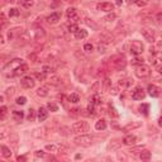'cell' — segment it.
I'll return each mask as SVG.
<instances>
[{"instance_id":"1","label":"cell","mask_w":162,"mask_h":162,"mask_svg":"<svg viewBox=\"0 0 162 162\" xmlns=\"http://www.w3.org/2000/svg\"><path fill=\"white\" fill-rule=\"evenodd\" d=\"M74 142L76 146H81V147H90L94 143V137L90 134H80L77 137L74 138Z\"/></svg>"},{"instance_id":"2","label":"cell","mask_w":162,"mask_h":162,"mask_svg":"<svg viewBox=\"0 0 162 162\" xmlns=\"http://www.w3.org/2000/svg\"><path fill=\"white\" fill-rule=\"evenodd\" d=\"M112 63H113V67L115 70L122 71V70H124L125 66H127V60H125L124 56H115V57H113Z\"/></svg>"},{"instance_id":"3","label":"cell","mask_w":162,"mask_h":162,"mask_svg":"<svg viewBox=\"0 0 162 162\" xmlns=\"http://www.w3.org/2000/svg\"><path fill=\"white\" fill-rule=\"evenodd\" d=\"M90 129V125L89 123L85 122V120H80V122H76L72 124V131L75 133H85V132H89Z\"/></svg>"},{"instance_id":"4","label":"cell","mask_w":162,"mask_h":162,"mask_svg":"<svg viewBox=\"0 0 162 162\" xmlns=\"http://www.w3.org/2000/svg\"><path fill=\"white\" fill-rule=\"evenodd\" d=\"M135 75H137V77H139V79H147V77L151 76V68L146 66V65H139V66H137V68H135Z\"/></svg>"},{"instance_id":"5","label":"cell","mask_w":162,"mask_h":162,"mask_svg":"<svg viewBox=\"0 0 162 162\" xmlns=\"http://www.w3.org/2000/svg\"><path fill=\"white\" fill-rule=\"evenodd\" d=\"M23 63V60H21V58H15V60H13V61H10L8 65H6V66L3 68V72L4 74H6V72H9L8 75H6V76H9L11 72H13V71H14L18 66H19V65H22Z\"/></svg>"},{"instance_id":"6","label":"cell","mask_w":162,"mask_h":162,"mask_svg":"<svg viewBox=\"0 0 162 162\" xmlns=\"http://www.w3.org/2000/svg\"><path fill=\"white\" fill-rule=\"evenodd\" d=\"M141 33L146 38V41L153 43L156 41V32H154L152 28H142L141 29Z\"/></svg>"},{"instance_id":"7","label":"cell","mask_w":162,"mask_h":162,"mask_svg":"<svg viewBox=\"0 0 162 162\" xmlns=\"http://www.w3.org/2000/svg\"><path fill=\"white\" fill-rule=\"evenodd\" d=\"M129 52H131L132 55H134V56L141 55L142 52H143V44H142V42L133 41L131 43V46H129Z\"/></svg>"},{"instance_id":"8","label":"cell","mask_w":162,"mask_h":162,"mask_svg":"<svg viewBox=\"0 0 162 162\" xmlns=\"http://www.w3.org/2000/svg\"><path fill=\"white\" fill-rule=\"evenodd\" d=\"M66 15H67V18H68L70 23L76 24L77 22L80 21V15L77 14V10H76V8H74V6H71V8H68V9L66 10Z\"/></svg>"},{"instance_id":"9","label":"cell","mask_w":162,"mask_h":162,"mask_svg":"<svg viewBox=\"0 0 162 162\" xmlns=\"http://www.w3.org/2000/svg\"><path fill=\"white\" fill-rule=\"evenodd\" d=\"M27 71H28V66L25 63H22V65H19V66L13 71V72L9 75V77H14V76H22L24 74H27Z\"/></svg>"},{"instance_id":"10","label":"cell","mask_w":162,"mask_h":162,"mask_svg":"<svg viewBox=\"0 0 162 162\" xmlns=\"http://www.w3.org/2000/svg\"><path fill=\"white\" fill-rule=\"evenodd\" d=\"M21 84H22V86H23L24 89H32V87H34L36 81H34L33 77L25 76V77H23V79L21 80Z\"/></svg>"},{"instance_id":"11","label":"cell","mask_w":162,"mask_h":162,"mask_svg":"<svg viewBox=\"0 0 162 162\" xmlns=\"http://www.w3.org/2000/svg\"><path fill=\"white\" fill-rule=\"evenodd\" d=\"M96 9L100 10V11H106V13H110L114 10V4L112 3H99L98 5H96Z\"/></svg>"},{"instance_id":"12","label":"cell","mask_w":162,"mask_h":162,"mask_svg":"<svg viewBox=\"0 0 162 162\" xmlns=\"http://www.w3.org/2000/svg\"><path fill=\"white\" fill-rule=\"evenodd\" d=\"M145 96H146V93L142 87H135L132 93V99L133 100H142V99H145Z\"/></svg>"},{"instance_id":"13","label":"cell","mask_w":162,"mask_h":162,"mask_svg":"<svg viewBox=\"0 0 162 162\" xmlns=\"http://www.w3.org/2000/svg\"><path fill=\"white\" fill-rule=\"evenodd\" d=\"M46 21L48 24H56L61 21V13L60 11H56V13H52L51 15H48L46 18Z\"/></svg>"},{"instance_id":"14","label":"cell","mask_w":162,"mask_h":162,"mask_svg":"<svg viewBox=\"0 0 162 162\" xmlns=\"http://www.w3.org/2000/svg\"><path fill=\"white\" fill-rule=\"evenodd\" d=\"M137 137H135L134 134H128V135H125L124 138H123V143L124 145H127V146H133V145H135L137 143Z\"/></svg>"},{"instance_id":"15","label":"cell","mask_w":162,"mask_h":162,"mask_svg":"<svg viewBox=\"0 0 162 162\" xmlns=\"http://www.w3.org/2000/svg\"><path fill=\"white\" fill-rule=\"evenodd\" d=\"M147 91H148V94H150L152 98H158L160 96V91H161V89L158 87V86H156V85H150L148 86V89H147Z\"/></svg>"},{"instance_id":"16","label":"cell","mask_w":162,"mask_h":162,"mask_svg":"<svg viewBox=\"0 0 162 162\" xmlns=\"http://www.w3.org/2000/svg\"><path fill=\"white\" fill-rule=\"evenodd\" d=\"M48 118V110L46 108L41 106L40 109H38V120L40 122H44Z\"/></svg>"},{"instance_id":"17","label":"cell","mask_w":162,"mask_h":162,"mask_svg":"<svg viewBox=\"0 0 162 162\" xmlns=\"http://www.w3.org/2000/svg\"><path fill=\"white\" fill-rule=\"evenodd\" d=\"M100 40H101V43H104V44H109V43H112L113 42V36L112 34H109L106 33V32H103V33L100 34Z\"/></svg>"},{"instance_id":"18","label":"cell","mask_w":162,"mask_h":162,"mask_svg":"<svg viewBox=\"0 0 162 162\" xmlns=\"http://www.w3.org/2000/svg\"><path fill=\"white\" fill-rule=\"evenodd\" d=\"M74 34H75L76 40H84V38L87 37V30H85V29H77Z\"/></svg>"},{"instance_id":"19","label":"cell","mask_w":162,"mask_h":162,"mask_svg":"<svg viewBox=\"0 0 162 162\" xmlns=\"http://www.w3.org/2000/svg\"><path fill=\"white\" fill-rule=\"evenodd\" d=\"M0 152H2V154L5 157V158H10L11 157V151L9 147L6 146H0Z\"/></svg>"},{"instance_id":"20","label":"cell","mask_w":162,"mask_h":162,"mask_svg":"<svg viewBox=\"0 0 162 162\" xmlns=\"http://www.w3.org/2000/svg\"><path fill=\"white\" fill-rule=\"evenodd\" d=\"M139 158L142 161H150L151 160V152L147 151V150H142L139 153Z\"/></svg>"},{"instance_id":"21","label":"cell","mask_w":162,"mask_h":162,"mask_svg":"<svg viewBox=\"0 0 162 162\" xmlns=\"http://www.w3.org/2000/svg\"><path fill=\"white\" fill-rule=\"evenodd\" d=\"M9 133H10L9 132V128L6 127V125H2V127H0V141L4 139L5 137H8Z\"/></svg>"},{"instance_id":"22","label":"cell","mask_w":162,"mask_h":162,"mask_svg":"<svg viewBox=\"0 0 162 162\" xmlns=\"http://www.w3.org/2000/svg\"><path fill=\"white\" fill-rule=\"evenodd\" d=\"M37 95L41 96V98H46V96L48 95V89L46 86H41L37 89Z\"/></svg>"},{"instance_id":"23","label":"cell","mask_w":162,"mask_h":162,"mask_svg":"<svg viewBox=\"0 0 162 162\" xmlns=\"http://www.w3.org/2000/svg\"><path fill=\"white\" fill-rule=\"evenodd\" d=\"M95 128L98 129V131H104V129L106 128V122L104 119H99L95 123Z\"/></svg>"},{"instance_id":"24","label":"cell","mask_w":162,"mask_h":162,"mask_svg":"<svg viewBox=\"0 0 162 162\" xmlns=\"http://www.w3.org/2000/svg\"><path fill=\"white\" fill-rule=\"evenodd\" d=\"M34 34H36V40H40V38H43L46 36V32L42 27H37L36 30H34Z\"/></svg>"},{"instance_id":"25","label":"cell","mask_w":162,"mask_h":162,"mask_svg":"<svg viewBox=\"0 0 162 162\" xmlns=\"http://www.w3.org/2000/svg\"><path fill=\"white\" fill-rule=\"evenodd\" d=\"M19 5H22L23 8H32L34 5V2L33 0H19Z\"/></svg>"},{"instance_id":"26","label":"cell","mask_w":162,"mask_h":162,"mask_svg":"<svg viewBox=\"0 0 162 162\" xmlns=\"http://www.w3.org/2000/svg\"><path fill=\"white\" fill-rule=\"evenodd\" d=\"M13 118H14L15 120H18V122H21L23 118H24V113L22 112H19V110H14V112H13Z\"/></svg>"},{"instance_id":"27","label":"cell","mask_w":162,"mask_h":162,"mask_svg":"<svg viewBox=\"0 0 162 162\" xmlns=\"http://www.w3.org/2000/svg\"><path fill=\"white\" fill-rule=\"evenodd\" d=\"M90 101H91L94 105H100L101 104V96L99 94H94L93 98L90 99Z\"/></svg>"},{"instance_id":"28","label":"cell","mask_w":162,"mask_h":162,"mask_svg":"<svg viewBox=\"0 0 162 162\" xmlns=\"http://www.w3.org/2000/svg\"><path fill=\"white\" fill-rule=\"evenodd\" d=\"M143 62H145L143 57L139 56V55H137V56H135L133 60H132V65H137V66H139V65H143Z\"/></svg>"},{"instance_id":"29","label":"cell","mask_w":162,"mask_h":162,"mask_svg":"<svg viewBox=\"0 0 162 162\" xmlns=\"http://www.w3.org/2000/svg\"><path fill=\"white\" fill-rule=\"evenodd\" d=\"M68 101H70V103H74V104H77V103L80 101V96H79V94H76V93L71 94V95L68 96Z\"/></svg>"},{"instance_id":"30","label":"cell","mask_w":162,"mask_h":162,"mask_svg":"<svg viewBox=\"0 0 162 162\" xmlns=\"http://www.w3.org/2000/svg\"><path fill=\"white\" fill-rule=\"evenodd\" d=\"M139 125H141V123H139V122H137V123H131V124H128V125H125L124 128H123V131H124V132H128V131H131V129L138 128Z\"/></svg>"},{"instance_id":"31","label":"cell","mask_w":162,"mask_h":162,"mask_svg":"<svg viewBox=\"0 0 162 162\" xmlns=\"http://www.w3.org/2000/svg\"><path fill=\"white\" fill-rule=\"evenodd\" d=\"M120 145H122V142L119 139H114L112 143L109 145V148H110V150H116V148H118Z\"/></svg>"},{"instance_id":"32","label":"cell","mask_w":162,"mask_h":162,"mask_svg":"<svg viewBox=\"0 0 162 162\" xmlns=\"http://www.w3.org/2000/svg\"><path fill=\"white\" fill-rule=\"evenodd\" d=\"M27 119L29 122H33L36 119V110L34 109H29V112H28V115H27Z\"/></svg>"},{"instance_id":"33","label":"cell","mask_w":162,"mask_h":162,"mask_svg":"<svg viewBox=\"0 0 162 162\" xmlns=\"http://www.w3.org/2000/svg\"><path fill=\"white\" fill-rule=\"evenodd\" d=\"M47 109L51 110V112H57V110H58V105L56 104V103L51 101V103H48V104H47Z\"/></svg>"},{"instance_id":"34","label":"cell","mask_w":162,"mask_h":162,"mask_svg":"<svg viewBox=\"0 0 162 162\" xmlns=\"http://www.w3.org/2000/svg\"><path fill=\"white\" fill-rule=\"evenodd\" d=\"M148 110H150V105H148V104H142V105H139V112L143 113L145 115L148 114Z\"/></svg>"},{"instance_id":"35","label":"cell","mask_w":162,"mask_h":162,"mask_svg":"<svg viewBox=\"0 0 162 162\" xmlns=\"http://www.w3.org/2000/svg\"><path fill=\"white\" fill-rule=\"evenodd\" d=\"M116 18V15H115V13H113V11H110V14H108L106 17H104L103 18V21H106V22H113L114 19Z\"/></svg>"},{"instance_id":"36","label":"cell","mask_w":162,"mask_h":162,"mask_svg":"<svg viewBox=\"0 0 162 162\" xmlns=\"http://www.w3.org/2000/svg\"><path fill=\"white\" fill-rule=\"evenodd\" d=\"M46 150L51 152H58V145H47Z\"/></svg>"},{"instance_id":"37","label":"cell","mask_w":162,"mask_h":162,"mask_svg":"<svg viewBox=\"0 0 162 162\" xmlns=\"http://www.w3.org/2000/svg\"><path fill=\"white\" fill-rule=\"evenodd\" d=\"M15 103L18 105H24L25 103H27V98H25V96H19V98H17Z\"/></svg>"},{"instance_id":"38","label":"cell","mask_w":162,"mask_h":162,"mask_svg":"<svg viewBox=\"0 0 162 162\" xmlns=\"http://www.w3.org/2000/svg\"><path fill=\"white\" fill-rule=\"evenodd\" d=\"M6 23H8V21H6L5 15L3 14V13H0V28H3L4 25H6Z\"/></svg>"},{"instance_id":"39","label":"cell","mask_w":162,"mask_h":162,"mask_svg":"<svg viewBox=\"0 0 162 162\" xmlns=\"http://www.w3.org/2000/svg\"><path fill=\"white\" fill-rule=\"evenodd\" d=\"M19 14H21V11H19L18 9H15V8H13V9L9 10V17H10V18H11V17H18Z\"/></svg>"},{"instance_id":"40","label":"cell","mask_w":162,"mask_h":162,"mask_svg":"<svg viewBox=\"0 0 162 162\" xmlns=\"http://www.w3.org/2000/svg\"><path fill=\"white\" fill-rule=\"evenodd\" d=\"M5 94L8 95V96H13V95L15 94V87H14V86L8 87V89H6V91H5Z\"/></svg>"},{"instance_id":"41","label":"cell","mask_w":162,"mask_h":162,"mask_svg":"<svg viewBox=\"0 0 162 162\" xmlns=\"http://www.w3.org/2000/svg\"><path fill=\"white\" fill-rule=\"evenodd\" d=\"M49 82L52 84V85H58L60 84V77H57V76H52L49 79Z\"/></svg>"},{"instance_id":"42","label":"cell","mask_w":162,"mask_h":162,"mask_svg":"<svg viewBox=\"0 0 162 162\" xmlns=\"http://www.w3.org/2000/svg\"><path fill=\"white\" fill-rule=\"evenodd\" d=\"M87 110H89V114L90 115H95V105L93 104V103H90V104H89Z\"/></svg>"},{"instance_id":"43","label":"cell","mask_w":162,"mask_h":162,"mask_svg":"<svg viewBox=\"0 0 162 162\" xmlns=\"http://www.w3.org/2000/svg\"><path fill=\"white\" fill-rule=\"evenodd\" d=\"M77 29H79L77 24H74V23H71V24H70V27H68V32H70V33H75Z\"/></svg>"},{"instance_id":"44","label":"cell","mask_w":162,"mask_h":162,"mask_svg":"<svg viewBox=\"0 0 162 162\" xmlns=\"http://www.w3.org/2000/svg\"><path fill=\"white\" fill-rule=\"evenodd\" d=\"M93 49H94V46L91 43H86L85 46H84V51H85V52H91Z\"/></svg>"},{"instance_id":"45","label":"cell","mask_w":162,"mask_h":162,"mask_svg":"<svg viewBox=\"0 0 162 162\" xmlns=\"http://www.w3.org/2000/svg\"><path fill=\"white\" fill-rule=\"evenodd\" d=\"M120 85H123V86H125V87H128V86H131V85H133V80H123L122 82H120Z\"/></svg>"},{"instance_id":"46","label":"cell","mask_w":162,"mask_h":162,"mask_svg":"<svg viewBox=\"0 0 162 162\" xmlns=\"http://www.w3.org/2000/svg\"><path fill=\"white\" fill-rule=\"evenodd\" d=\"M134 3L138 6H146L148 4V0H134Z\"/></svg>"},{"instance_id":"47","label":"cell","mask_w":162,"mask_h":162,"mask_svg":"<svg viewBox=\"0 0 162 162\" xmlns=\"http://www.w3.org/2000/svg\"><path fill=\"white\" fill-rule=\"evenodd\" d=\"M43 72L44 74H49V72H55V68L51 66H43Z\"/></svg>"},{"instance_id":"48","label":"cell","mask_w":162,"mask_h":162,"mask_svg":"<svg viewBox=\"0 0 162 162\" xmlns=\"http://www.w3.org/2000/svg\"><path fill=\"white\" fill-rule=\"evenodd\" d=\"M105 48H106V47H105L104 43H99V44H98V51H99L100 53H104V52H105Z\"/></svg>"},{"instance_id":"49","label":"cell","mask_w":162,"mask_h":162,"mask_svg":"<svg viewBox=\"0 0 162 162\" xmlns=\"http://www.w3.org/2000/svg\"><path fill=\"white\" fill-rule=\"evenodd\" d=\"M34 156L36 157H44V156H46V153H44L42 150H38V151L34 152Z\"/></svg>"},{"instance_id":"50","label":"cell","mask_w":162,"mask_h":162,"mask_svg":"<svg viewBox=\"0 0 162 162\" xmlns=\"http://www.w3.org/2000/svg\"><path fill=\"white\" fill-rule=\"evenodd\" d=\"M110 86H112V84H110V80H109V79H105V80H104V90H109Z\"/></svg>"},{"instance_id":"51","label":"cell","mask_w":162,"mask_h":162,"mask_svg":"<svg viewBox=\"0 0 162 162\" xmlns=\"http://www.w3.org/2000/svg\"><path fill=\"white\" fill-rule=\"evenodd\" d=\"M36 77H37V79L38 80H44V79H46V76H44V72H37L36 74Z\"/></svg>"},{"instance_id":"52","label":"cell","mask_w":162,"mask_h":162,"mask_svg":"<svg viewBox=\"0 0 162 162\" xmlns=\"http://www.w3.org/2000/svg\"><path fill=\"white\" fill-rule=\"evenodd\" d=\"M110 93H112L113 95H115V94H118V86H110Z\"/></svg>"},{"instance_id":"53","label":"cell","mask_w":162,"mask_h":162,"mask_svg":"<svg viewBox=\"0 0 162 162\" xmlns=\"http://www.w3.org/2000/svg\"><path fill=\"white\" fill-rule=\"evenodd\" d=\"M63 2H66V0H53L52 3V6H57V5H61Z\"/></svg>"},{"instance_id":"54","label":"cell","mask_w":162,"mask_h":162,"mask_svg":"<svg viewBox=\"0 0 162 162\" xmlns=\"http://www.w3.org/2000/svg\"><path fill=\"white\" fill-rule=\"evenodd\" d=\"M6 110H8V109H6L5 106H2V108H0V116H2V118L6 114Z\"/></svg>"},{"instance_id":"55","label":"cell","mask_w":162,"mask_h":162,"mask_svg":"<svg viewBox=\"0 0 162 162\" xmlns=\"http://www.w3.org/2000/svg\"><path fill=\"white\" fill-rule=\"evenodd\" d=\"M123 4V0H116V5H122Z\"/></svg>"},{"instance_id":"56","label":"cell","mask_w":162,"mask_h":162,"mask_svg":"<svg viewBox=\"0 0 162 162\" xmlns=\"http://www.w3.org/2000/svg\"><path fill=\"white\" fill-rule=\"evenodd\" d=\"M4 101V98H3V96L2 95H0V104H2V103Z\"/></svg>"}]
</instances>
